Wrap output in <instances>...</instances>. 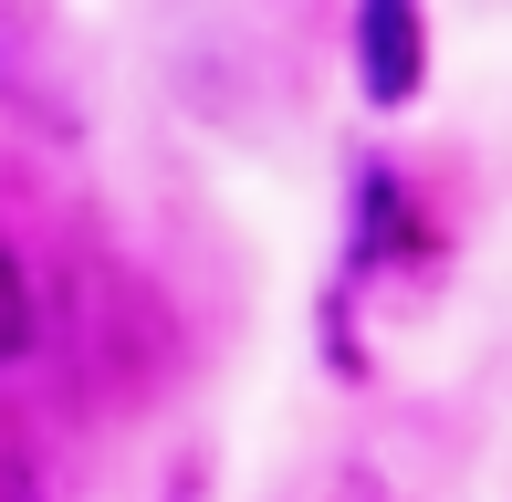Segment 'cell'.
I'll use <instances>...</instances> for the list:
<instances>
[{"instance_id":"obj_1","label":"cell","mask_w":512,"mask_h":502,"mask_svg":"<svg viewBox=\"0 0 512 502\" xmlns=\"http://www.w3.org/2000/svg\"><path fill=\"white\" fill-rule=\"evenodd\" d=\"M356 74L377 105H408L418 84H429V32H418L408 0H366L356 11Z\"/></svg>"},{"instance_id":"obj_2","label":"cell","mask_w":512,"mask_h":502,"mask_svg":"<svg viewBox=\"0 0 512 502\" xmlns=\"http://www.w3.org/2000/svg\"><path fill=\"white\" fill-rule=\"evenodd\" d=\"M32 325H42V304H32V272H21V251L0 241V367H11V356H32Z\"/></svg>"}]
</instances>
